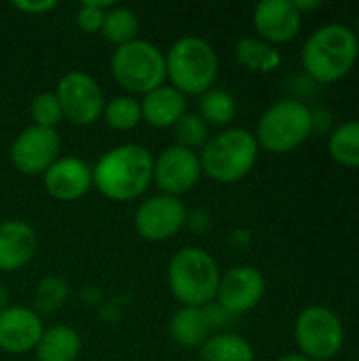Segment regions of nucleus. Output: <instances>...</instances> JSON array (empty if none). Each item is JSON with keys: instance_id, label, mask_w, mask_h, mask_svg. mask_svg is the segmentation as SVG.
<instances>
[{"instance_id": "1", "label": "nucleus", "mask_w": 359, "mask_h": 361, "mask_svg": "<svg viewBox=\"0 0 359 361\" xmlns=\"http://www.w3.org/2000/svg\"><path fill=\"white\" fill-rule=\"evenodd\" d=\"M93 188L116 203L140 199L152 186L154 157L140 144H118L106 150L91 167Z\"/></svg>"}, {"instance_id": "2", "label": "nucleus", "mask_w": 359, "mask_h": 361, "mask_svg": "<svg viewBox=\"0 0 359 361\" xmlns=\"http://www.w3.org/2000/svg\"><path fill=\"white\" fill-rule=\"evenodd\" d=\"M359 40L345 23H324L313 30L300 49L305 74L317 85L343 80L358 63Z\"/></svg>"}, {"instance_id": "3", "label": "nucleus", "mask_w": 359, "mask_h": 361, "mask_svg": "<svg viewBox=\"0 0 359 361\" xmlns=\"http://www.w3.org/2000/svg\"><path fill=\"white\" fill-rule=\"evenodd\" d=\"M222 271L216 258L199 247L178 250L167 264V288L182 307H207L216 300Z\"/></svg>"}, {"instance_id": "4", "label": "nucleus", "mask_w": 359, "mask_h": 361, "mask_svg": "<svg viewBox=\"0 0 359 361\" xmlns=\"http://www.w3.org/2000/svg\"><path fill=\"white\" fill-rule=\"evenodd\" d=\"M260 146L254 131L243 127H229L209 135L207 144L199 150L201 171L218 184L241 182L256 167Z\"/></svg>"}, {"instance_id": "5", "label": "nucleus", "mask_w": 359, "mask_h": 361, "mask_svg": "<svg viewBox=\"0 0 359 361\" xmlns=\"http://www.w3.org/2000/svg\"><path fill=\"white\" fill-rule=\"evenodd\" d=\"M165 70L167 85L178 89L182 95H203L214 89L220 61L216 49L207 40L199 36H184L165 53Z\"/></svg>"}, {"instance_id": "6", "label": "nucleus", "mask_w": 359, "mask_h": 361, "mask_svg": "<svg viewBox=\"0 0 359 361\" xmlns=\"http://www.w3.org/2000/svg\"><path fill=\"white\" fill-rule=\"evenodd\" d=\"M313 135V112L307 102L284 97L269 106L258 123L254 137L260 150L271 154H288L300 148Z\"/></svg>"}, {"instance_id": "7", "label": "nucleus", "mask_w": 359, "mask_h": 361, "mask_svg": "<svg viewBox=\"0 0 359 361\" xmlns=\"http://www.w3.org/2000/svg\"><path fill=\"white\" fill-rule=\"evenodd\" d=\"M110 72L114 82L125 89L127 95H146L167 82L165 53L157 44L138 38L114 49Z\"/></svg>"}, {"instance_id": "8", "label": "nucleus", "mask_w": 359, "mask_h": 361, "mask_svg": "<svg viewBox=\"0 0 359 361\" xmlns=\"http://www.w3.org/2000/svg\"><path fill=\"white\" fill-rule=\"evenodd\" d=\"M298 353L311 361L334 360L345 347V324L326 305L305 307L294 322Z\"/></svg>"}, {"instance_id": "9", "label": "nucleus", "mask_w": 359, "mask_h": 361, "mask_svg": "<svg viewBox=\"0 0 359 361\" xmlns=\"http://www.w3.org/2000/svg\"><path fill=\"white\" fill-rule=\"evenodd\" d=\"M55 95L59 99L63 118H68L72 125H95L104 114V91L99 82L83 70L66 72L55 87Z\"/></svg>"}, {"instance_id": "10", "label": "nucleus", "mask_w": 359, "mask_h": 361, "mask_svg": "<svg viewBox=\"0 0 359 361\" xmlns=\"http://www.w3.org/2000/svg\"><path fill=\"white\" fill-rule=\"evenodd\" d=\"M186 205L178 197L169 195H152L144 199L133 216V226L144 241L163 243L176 237L186 224Z\"/></svg>"}, {"instance_id": "11", "label": "nucleus", "mask_w": 359, "mask_h": 361, "mask_svg": "<svg viewBox=\"0 0 359 361\" xmlns=\"http://www.w3.org/2000/svg\"><path fill=\"white\" fill-rule=\"evenodd\" d=\"M61 152L57 129L30 125L11 144V163L23 176H42Z\"/></svg>"}, {"instance_id": "12", "label": "nucleus", "mask_w": 359, "mask_h": 361, "mask_svg": "<svg viewBox=\"0 0 359 361\" xmlns=\"http://www.w3.org/2000/svg\"><path fill=\"white\" fill-rule=\"evenodd\" d=\"M267 294V279L260 269L250 264H239L222 273L216 305H220L231 315L239 317L254 311Z\"/></svg>"}, {"instance_id": "13", "label": "nucleus", "mask_w": 359, "mask_h": 361, "mask_svg": "<svg viewBox=\"0 0 359 361\" xmlns=\"http://www.w3.org/2000/svg\"><path fill=\"white\" fill-rule=\"evenodd\" d=\"M201 161L199 152L186 150L182 146H167L165 150L159 152L154 159V171H152V182L163 195L169 197H182L190 192L199 180H201Z\"/></svg>"}, {"instance_id": "14", "label": "nucleus", "mask_w": 359, "mask_h": 361, "mask_svg": "<svg viewBox=\"0 0 359 361\" xmlns=\"http://www.w3.org/2000/svg\"><path fill=\"white\" fill-rule=\"evenodd\" d=\"M252 25L256 36L273 47L292 42L303 30V15L292 0H262L254 6Z\"/></svg>"}, {"instance_id": "15", "label": "nucleus", "mask_w": 359, "mask_h": 361, "mask_svg": "<svg viewBox=\"0 0 359 361\" xmlns=\"http://www.w3.org/2000/svg\"><path fill=\"white\" fill-rule=\"evenodd\" d=\"M42 186L49 197L61 203L83 199L93 188V171L78 157H59L44 173Z\"/></svg>"}, {"instance_id": "16", "label": "nucleus", "mask_w": 359, "mask_h": 361, "mask_svg": "<svg viewBox=\"0 0 359 361\" xmlns=\"http://www.w3.org/2000/svg\"><path fill=\"white\" fill-rule=\"evenodd\" d=\"M42 332V317L32 307H8L0 313V351L8 355L34 351Z\"/></svg>"}, {"instance_id": "17", "label": "nucleus", "mask_w": 359, "mask_h": 361, "mask_svg": "<svg viewBox=\"0 0 359 361\" xmlns=\"http://www.w3.org/2000/svg\"><path fill=\"white\" fill-rule=\"evenodd\" d=\"M38 250L36 231L23 220H4L0 224V271L13 273L32 262Z\"/></svg>"}, {"instance_id": "18", "label": "nucleus", "mask_w": 359, "mask_h": 361, "mask_svg": "<svg viewBox=\"0 0 359 361\" xmlns=\"http://www.w3.org/2000/svg\"><path fill=\"white\" fill-rule=\"evenodd\" d=\"M142 108V121L154 129H171L186 112L188 102L186 95H182L171 85H161L159 89L142 95L140 99Z\"/></svg>"}, {"instance_id": "19", "label": "nucleus", "mask_w": 359, "mask_h": 361, "mask_svg": "<svg viewBox=\"0 0 359 361\" xmlns=\"http://www.w3.org/2000/svg\"><path fill=\"white\" fill-rule=\"evenodd\" d=\"M212 334L203 307H180L169 319V336L184 349H201Z\"/></svg>"}, {"instance_id": "20", "label": "nucleus", "mask_w": 359, "mask_h": 361, "mask_svg": "<svg viewBox=\"0 0 359 361\" xmlns=\"http://www.w3.org/2000/svg\"><path fill=\"white\" fill-rule=\"evenodd\" d=\"M80 349V334L70 326L55 324L51 328H44L34 351L36 361H76Z\"/></svg>"}, {"instance_id": "21", "label": "nucleus", "mask_w": 359, "mask_h": 361, "mask_svg": "<svg viewBox=\"0 0 359 361\" xmlns=\"http://www.w3.org/2000/svg\"><path fill=\"white\" fill-rule=\"evenodd\" d=\"M235 57H237L239 66H243L250 72H258V74H271L277 68H281V63H284V55H281L279 47H273V44L260 40L258 36H245V38L237 40Z\"/></svg>"}, {"instance_id": "22", "label": "nucleus", "mask_w": 359, "mask_h": 361, "mask_svg": "<svg viewBox=\"0 0 359 361\" xmlns=\"http://www.w3.org/2000/svg\"><path fill=\"white\" fill-rule=\"evenodd\" d=\"M199 361H256L252 343L235 332H214L199 349Z\"/></svg>"}, {"instance_id": "23", "label": "nucleus", "mask_w": 359, "mask_h": 361, "mask_svg": "<svg viewBox=\"0 0 359 361\" xmlns=\"http://www.w3.org/2000/svg\"><path fill=\"white\" fill-rule=\"evenodd\" d=\"M328 152L334 163L359 169V118L341 123L328 135Z\"/></svg>"}, {"instance_id": "24", "label": "nucleus", "mask_w": 359, "mask_h": 361, "mask_svg": "<svg viewBox=\"0 0 359 361\" xmlns=\"http://www.w3.org/2000/svg\"><path fill=\"white\" fill-rule=\"evenodd\" d=\"M138 32H140V19L131 8L112 4L106 11L104 25L99 32L104 36V40H108L114 47H123L127 42L138 40Z\"/></svg>"}, {"instance_id": "25", "label": "nucleus", "mask_w": 359, "mask_h": 361, "mask_svg": "<svg viewBox=\"0 0 359 361\" xmlns=\"http://www.w3.org/2000/svg\"><path fill=\"white\" fill-rule=\"evenodd\" d=\"M197 114L205 121L207 127H226L237 116V99L224 89H209L203 95H199Z\"/></svg>"}, {"instance_id": "26", "label": "nucleus", "mask_w": 359, "mask_h": 361, "mask_svg": "<svg viewBox=\"0 0 359 361\" xmlns=\"http://www.w3.org/2000/svg\"><path fill=\"white\" fill-rule=\"evenodd\" d=\"M102 118L114 131H131L142 123L140 99L133 95H116L106 102Z\"/></svg>"}, {"instance_id": "27", "label": "nucleus", "mask_w": 359, "mask_h": 361, "mask_svg": "<svg viewBox=\"0 0 359 361\" xmlns=\"http://www.w3.org/2000/svg\"><path fill=\"white\" fill-rule=\"evenodd\" d=\"M68 296H70V286L66 283V279L55 277V275H47L36 283L32 309L38 315H51L66 305Z\"/></svg>"}, {"instance_id": "28", "label": "nucleus", "mask_w": 359, "mask_h": 361, "mask_svg": "<svg viewBox=\"0 0 359 361\" xmlns=\"http://www.w3.org/2000/svg\"><path fill=\"white\" fill-rule=\"evenodd\" d=\"M171 129L176 135V146H182L193 152L201 150L209 140V129L197 112H186Z\"/></svg>"}, {"instance_id": "29", "label": "nucleus", "mask_w": 359, "mask_h": 361, "mask_svg": "<svg viewBox=\"0 0 359 361\" xmlns=\"http://www.w3.org/2000/svg\"><path fill=\"white\" fill-rule=\"evenodd\" d=\"M30 118L36 127L57 129V125L63 121V112L55 91H42L30 102Z\"/></svg>"}, {"instance_id": "30", "label": "nucleus", "mask_w": 359, "mask_h": 361, "mask_svg": "<svg viewBox=\"0 0 359 361\" xmlns=\"http://www.w3.org/2000/svg\"><path fill=\"white\" fill-rule=\"evenodd\" d=\"M112 6V2H102V0H85L78 11H76V23L83 32L87 34H99L104 25L106 11Z\"/></svg>"}, {"instance_id": "31", "label": "nucleus", "mask_w": 359, "mask_h": 361, "mask_svg": "<svg viewBox=\"0 0 359 361\" xmlns=\"http://www.w3.org/2000/svg\"><path fill=\"white\" fill-rule=\"evenodd\" d=\"M212 226H214V218H212V214H209L207 209L197 207V209H190V212L186 214V224H184V228H188L190 233H195V235H205V233L212 231Z\"/></svg>"}, {"instance_id": "32", "label": "nucleus", "mask_w": 359, "mask_h": 361, "mask_svg": "<svg viewBox=\"0 0 359 361\" xmlns=\"http://www.w3.org/2000/svg\"><path fill=\"white\" fill-rule=\"evenodd\" d=\"M13 6L19 11V13H28V15H44L49 11H53L57 6L55 0H40V2H34V0H17L13 2Z\"/></svg>"}, {"instance_id": "33", "label": "nucleus", "mask_w": 359, "mask_h": 361, "mask_svg": "<svg viewBox=\"0 0 359 361\" xmlns=\"http://www.w3.org/2000/svg\"><path fill=\"white\" fill-rule=\"evenodd\" d=\"M294 2V6H296V11L305 17L307 13H313V11H317V8H322L324 6V2L322 0H292Z\"/></svg>"}, {"instance_id": "34", "label": "nucleus", "mask_w": 359, "mask_h": 361, "mask_svg": "<svg viewBox=\"0 0 359 361\" xmlns=\"http://www.w3.org/2000/svg\"><path fill=\"white\" fill-rule=\"evenodd\" d=\"M11 307V298H8V292H6V288L0 283V313L2 311H6Z\"/></svg>"}, {"instance_id": "35", "label": "nucleus", "mask_w": 359, "mask_h": 361, "mask_svg": "<svg viewBox=\"0 0 359 361\" xmlns=\"http://www.w3.org/2000/svg\"><path fill=\"white\" fill-rule=\"evenodd\" d=\"M275 361H311L309 357H305L303 353H298V351H292V353H286V355H281V357H277Z\"/></svg>"}, {"instance_id": "36", "label": "nucleus", "mask_w": 359, "mask_h": 361, "mask_svg": "<svg viewBox=\"0 0 359 361\" xmlns=\"http://www.w3.org/2000/svg\"><path fill=\"white\" fill-rule=\"evenodd\" d=\"M353 32H355V36H358V40H359V17H358V23H355V30H353Z\"/></svg>"}]
</instances>
